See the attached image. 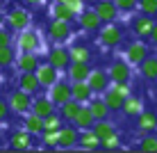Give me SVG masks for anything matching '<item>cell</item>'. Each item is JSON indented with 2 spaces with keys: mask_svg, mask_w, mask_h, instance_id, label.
Listing matches in <instances>:
<instances>
[{
  "mask_svg": "<svg viewBox=\"0 0 157 153\" xmlns=\"http://www.w3.org/2000/svg\"><path fill=\"white\" fill-rule=\"evenodd\" d=\"M41 46H43L41 34L36 30H32V28H25V30H21V32L14 34V48L21 50V53H39Z\"/></svg>",
  "mask_w": 157,
  "mask_h": 153,
  "instance_id": "obj_1",
  "label": "cell"
},
{
  "mask_svg": "<svg viewBox=\"0 0 157 153\" xmlns=\"http://www.w3.org/2000/svg\"><path fill=\"white\" fill-rule=\"evenodd\" d=\"M98 41L102 43L105 48H116L125 41V28L118 25L116 21L112 23H102V28L98 30Z\"/></svg>",
  "mask_w": 157,
  "mask_h": 153,
  "instance_id": "obj_2",
  "label": "cell"
},
{
  "mask_svg": "<svg viewBox=\"0 0 157 153\" xmlns=\"http://www.w3.org/2000/svg\"><path fill=\"white\" fill-rule=\"evenodd\" d=\"M32 25V16L28 9H21V7H14V9H9L7 14H5V28H9L16 34V32H21V30H25V28H30Z\"/></svg>",
  "mask_w": 157,
  "mask_h": 153,
  "instance_id": "obj_3",
  "label": "cell"
},
{
  "mask_svg": "<svg viewBox=\"0 0 157 153\" xmlns=\"http://www.w3.org/2000/svg\"><path fill=\"white\" fill-rule=\"evenodd\" d=\"M32 96H34V94H28V91H23V89H18V87H16L12 94H9V98H7L12 114H18V117L28 114L30 107H32Z\"/></svg>",
  "mask_w": 157,
  "mask_h": 153,
  "instance_id": "obj_4",
  "label": "cell"
},
{
  "mask_svg": "<svg viewBox=\"0 0 157 153\" xmlns=\"http://www.w3.org/2000/svg\"><path fill=\"white\" fill-rule=\"evenodd\" d=\"M46 32H48V37H50L52 43H66V41L73 37V23L50 18V23H48V30H46Z\"/></svg>",
  "mask_w": 157,
  "mask_h": 153,
  "instance_id": "obj_5",
  "label": "cell"
},
{
  "mask_svg": "<svg viewBox=\"0 0 157 153\" xmlns=\"http://www.w3.org/2000/svg\"><path fill=\"white\" fill-rule=\"evenodd\" d=\"M109 80L112 83H130L132 80V64L128 62L125 57H116L114 62L109 64Z\"/></svg>",
  "mask_w": 157,
  "mask_h": 153,
  "instance_id": "obj_6",
  "label": "cell"
},
{
  "mask_svg": "<svg viewBox=\"0 0 157 153\" xmlns=\"http://www.w3.org/2000/svg\"><path fill=\"white\" fill-rule=\"evenodd\" d=\"M7 144H9V149H14V151H30V149L36 146V137L32 133H28L25 128H21V130H12Z\"/></svg>",
  "mask_w": 157,
  "mask_h": 153,
  "instance_id": "obj_7",
  "label": "cell"
},
{
  "mask_svg": "<svg viewBox=\"0 0 157 153\" xmlns=\"http://www.w3.org/2000/svg\"><path fill=\"white\" fill-rule=\"evenodd\" d=\"M148 55H150V48H148V43L144 39H134V41H130L125 46V59L132 64V66H139Z\"/></svg>",
  "mask_w": 157,
  "mask_h": 153,
  "instance_id": "obj_8",
  "label": "cell"
},
{
  "mask_svg": "<svg viewBox=\"0 0 157 153\" xmlns=\"http://www.w3.org/2000/svg\"><path fill=\"white\" fill-rule=\"evenodd\" d=\"M153 25H155V16H148L144 12H139L137 16L130 18V30H132V34L137 39H146L150 34V30H153Z\"/></svg>",
  "mask_w": 157,
  "mask_h": 153,
  "instance_id": "obj_9",
  "label": "cell"
},
{
  "mask_svg": "<svg viewBox=\"0 0 157 153\" xmlns=\"http://www.w3.org/2000/svg\"><path fill=\"white\" fill-rule=\"evenodd\" d=\"M46 62L52 64V66L62 73V71H66L68 64H71V53H68V48H64V43H55V46L50 48V53H48Z\"/></svg>",
  "mask_w": 157,
  "mask_h": 153,
  "instance_id": "obj_10",
  "label": "cell"
},
{
  "mask_svg": "<svg viewBox=\"0 0 157 153\" xmlns=\"http://www.w3.org/2000/svg\"><path fill=\"white\" fill-rule=\"evenodd\" d=\"M80 139V128H75L73 123H64L57 130V149H73L78 146Z\"/></svg>",
  "mask_w": 157,
  "mask_h": 153,
  "instance_id": "obj_11",
  "label": "cell"
},
{
  "mask_svg": "<svg viewBox=\"0 0 157 153\" xmlns=\"http://www.w3.org/2000/svg\"><path fill=\"white\" fill-rule=\"evenodd\" d=\"M34 73H36V78H39L41 89H50V87L59 80V71L52 66V64H48V62H41Z\"/></svg>",
  "mask_w": 157,
  "mask_h": 153,
  "instance_id": "obj_12",
  "label": "cell"
},
{
  "mask_svg": "<svg viewBox=\"0 0 157 153\" xmlns=\"http://www.w3.org/2000/svg\"><path fill=\"white\" fill-rule=\"evenodd\" d=\"M91 9H94V12L100 16L102 23H112V21L118 18V9H116L114 0H94Z\"/></svg>",
  "mask_w": 157,
  "mask_h": 153,
  "instance_id": "obj_13",
  "label": "cell"
},
{
  "mask_svg": "<svg viewBox=\"0 0 157 153\" xmlns=\"http://www.w3.org/2000/svg\"><path fill=\"white\" fill-rule=\"evenodd\" d=\"M48 96L52 98L55 105H62V103L71 101V98H73V94H71V80H62V78H59L57 83L48 89Z\"/></svg>",
  "mask_w": 157,
  "mask_h": 153,
  "instance_id": "obj_14",
  "label": "cell"
},
{
  "mask_svg": "<svg viewBox=\"0 0 157 153\" xmlns=\"http://www.w3.org/2000/svg\"><path fill=\"white\" fill-rule=\"evenodd\" d=\"M16 87L28 91V94H39L41 91L39 78H36L34 71H18V75H16Z\"/></svg>",
  "mask_w": 157,
  "mask_h": 153,
  "instance_id": "obj_15",
  "label": "cell"
},
{
  "mask_svg": "<svg viewBox=\"0 0 157 153\" xmlns=\"http://www.w3.org/2000/svg\"><path fill=\"white\" fill-rule=\"evenodd\" d=\"M80 23V28H82L84 32H98L102 28V21H100V16L94 12V9H89V7H84L82 12L78 14V18H75Z\"/></svg>",
  "mask_w": 157,
  "mask_h": 153,
  "instance_id": "obj_16",
  "label": "cell"
},
{
  "mask_svg": "<svg viewBox=\"0 0 157 153\" xmlns=\"http://www.w3.org/2000/svg\"><path fill=\"white\" fill-rule=\"evenodd\" d=\"M86 83H89V87L94 89V94H102L105 89H109L112 80H109V73H107L105 69H91Z\"/></svg>",
  "mask_w": 157,
  "mask_h": 153,
  "instance_id": "obj_17",
  "label": "cell"
},
{
  "mask_svg": "<svg viewBox=\"0 0 157 153\" xmlns=\"http://www.w3.org/2000/svg\"><path fill=\"white\" fill-rule=\"evenodd\" d=\"M57 110V105L52 103V98L50 96H43V94H34L32 96V107H30V112H34V114H39V117H48L50 112H55Z\"/></svg>",
  "mask_w": 157,
  "mask_h": 153,
  "instance_id": "obj_18",
  "label": "cell"
},
{
  "mask_svg": "<svg viewBox=\"0 0 157 153\" xmlns=\"http://www.w3.org/2000/svg\"><path fill=\"white\" fill-rule=\"evenodd\" d=\"M41 64V57L39 53H16V59H14V66L16 71H36V66Z\"/></svg>",
  "mask_w": 157,
  "mask_h": 153,
  "instance_id": "obj_19",
  "label": "cell"
},
{
  "mask_svg": "<svg viewBox=\"0 0 157 153\" xmlns=\"http://www.w3.org/2000/svg\"><path fill=\"white\" fill-rule=\"evenodd\" d=\"M137 130L139 133H155L157 130V112L155 110H144L137 114Z\"/></svg>",
  "mask_w": 157,
  "mask_h": 153,
  "instance_id": "obj_20",
  "label": "cell"
},
{
  "mask_svg": "<svg viewBox=\"0 0 157 153\" xmlns=\"http://www.w3.org/2000/svg\"><path fill=\"white\" fill-rule=\"evenodd\" d=\"M71 94H73V101L84 105V103H89L94 98V89L89 87L86 80H75V83H71Z\"/></svg>",
  "mask_w": 157,
  "mask_h": 153,
  "instance_id": "obj_21",
  "label": "cell"
},
{
  "mask_svg": "<svg viewBox=\"0 0 157 153\" xmlns=\"http://www.w3.org/2000/svg\"><path fill=\"white\" fill-rule=\"evenodd\" d=\"M64 73H66V78L71 80V83H75V80H86L89 73H91V64L89 62H71Z\"/></svg>",
  "mask_w": 157,
  "mask_h": 153,
  "instance_id": "obj_22",
  "label": "cell"
},
{
  "mask_svg": "<svg viewBox=\"0 0 157 153\" xmlns=\"http://www.w3.org/2000/svg\"><path fill=\"white\" fill-rule=\"evenodd\" d=\"M139 73H141V78L148 80V83L157 80V55L155 53H150V55L139 64Z\"/></svg>",
  "mask_w": 157,
  "mask_h": 153,
  "instance_id": "obj_23",
  "label": "cell"
},
{
  "mask_svg": "<svg viewBox=\"0 0 157 153\" xmlns=\"http://www.w3.org/2000/svg\"><path fill=\"white\" fill-rule=\"evenodd\" d=\"M50 16L52 18H57V21H66V23H73L78 16H75L71 12V7L68 5H64V2H59V0H52V5H50Z\"/></svg>",
  "mask_w": 157,
  "mask_h": 153,
  "instance_id": "obj_24",
  "label": "cell"
},
{
  "mask_svg": "<svg viewBox=\"0 0 157 153\" xmlns=\"http://www.w3.org/2000/svg\"><path fill=\"white\" fill-rule=\"evenodd\" d=\"M78 146L84 151H100V139L94 135V130L86 128V130H80V139H78Z\"/></svg>",
  "mask_w": 157,
  "mask_h": 153,
  "instance_id": "obj_25",
  "label": "cell"
},
{
  "mask_svg": "<svg viewBox=\"0 0 157 153\" xmlns=\"http://www.w3.org/2000/svg\"><path fill=\"white\" fill-rule=\"evenodd\" d=\"M68 53H71V62H89L91 64V59H94V50L86 43H73L68 48Z\"/></svg>",
  "mask_w": 157,
  "mask_h": 153,
  "instance_id": "obj_26",
  "label": "cell"
},
{
  "mask_svg": "<svg viewBox=\"0 0 157 153\" xmlns=\"http://www.w3.org/2000/svg\"><path fill=\"white\" fill-rule=\"evenodd\" d=\"M23 128L28 130V133H32L34 137H39L43 133V119L34 112H28V114H23Z\"/></svg>",
  "mask_w": 157,
  "mask_h": 153,
  "instance_id": "obj_27",
  "label": "cell"
},
{
  "mask_svg": "<svg viewBox=\"0 0 157 153\" xmlns=\"http://www.w3.org/2000/svg\"><path fill=\"white\" fill-rule=\"evenodd\" d=\"M86 107L91 110V114H94L96 121H100V119H109V117H112V110L107 107V103L102 101V98H91V101L86 103Z\"/></svg>",
  "mask_w": 157,
  "mask_h": 153,
  "instance_id": "obj_28",
  "label": "cell"
},
{
  "mask_svg": "<svg viewBox=\"0 0 157 153\" xmlns=\"http://www.w3.org/2000/svg\"><path fill=\"white\" fill-rule=\"evenodd\" d=\"M144 110V101H141V96H134V94H130L125 96V103H123V114H125L128 119H132V117H137L139 112Z\"/></svg>",
  "mask_w": 157,
  "mask_h": 153,
  "instance_id": "obj_29",
  "label": "cell"
},
{
  "mask_svg": "<svg viewBox=\"0 0 157 153\" xmlns=\"http://www.w3.org/2000/svg\"><path fill=\"white\" fill-rule=\"evenodd\" d=\"M80 105H82V103H78V101H73V98H71V101L57 105V114L64 119V123H73V119H75V114H78Z\"/></svg>",
  "mask_w": 157,
  "mask_h": 153,
  "instance_id": "obj_30",
  "label": "cell"
},
{
  "mask_svg": "<svg viewBox=\"0 0 157 153\" xmlns=\"http://www.w3.org/2000/svg\"><path fill=\"white\" fill-rule=\"evenodd\" d=\"M94 114H91V110L86 107V103L84 105H80V110H78V114H75V119H73V126L75 128H80V130H86V128H91L94 126Z\"/></svg>",
  "mask_w": 157,
  "mask_h": 153,
  "instance_id": "obj_31",
  "label": "cell"
},
{
  "mask_svg": "<svg viewBox=\"0 0 157 153\" xmlns=\"http://www.w3.org/2000/svg\"><path fill=\"white\" fill-rule=\"evenodd\" d=\"M102 101L107 103V107H109L112 112H121V110H123V103H125V98H123L118 91H114V89L109 87V89L102 91Z\"/></svg>",
  "mask_w": 157,
  "mask_h": 153,
  "instance_id": "obj_32",
  "label": "cell"
},
{
  "mask_svg": "<svg viewBox=\"0 0 157 153\" xmlns=\"http://www.w3.org/2000/svg\"><path fill=\"white\" fill-rule=\"evenodd\" d=\"M91 130H94V135H96L98 139H105V137H109V135H116V126L112 123L109 119H100V121H94Z\"/></svg>",
  "mask_w": 157,
  "mask_h": 153,
  "instance_id": "obj_33",
  "label": "cell"
},
{
  "mask_svg": "<svg viewBox=\"0 0 157 153\" xmlns=\"http://www.w3.org/2000/svg\"><path fill=\"white\" fill-rule=\"evenodd\" d=\"M16 48H14V43L12 46H0V69H9V66H14V59H16Z\"/></svg>",
  "mask_w": 157,
  "mask_h": 153,
  "instance_id": "obj_34",
  "label": "cell"
},
{
  "mask_svg": "<svg viewBox=\"0 0 157 153\" xmlns=\"http://www.w3.org/2000/svg\"><path fill=\"white\" fill-rule=\"evenodd\" d=\"M139 151H144V153H157V135L155 133H144V137L139 139Z\"/></svg>",
  "mask_w": 157,
  "mask_h": 153,
  "instance_id": "obj_35",
  "label": "cell"
},
{
  "mask_svg": "<svg viewBox=\"0 0 157 153\" xmlns=\"http://www.w3.org/2000/svg\"><path fill=\"white\" fill-rule=\"evenodd\" d=\"M62 126H64V119L59 117L57 112H50L48 117H43V130H52V133H57Z\"/></svg>",
  "mask_w": 157,
  "mask_h": 153,
  "instance_id": "obj_36",
  "label": "cell"
},
{
  "mask_svg": "<svg viewBox=\"0 0 157 153\" xmlns=\"http://www.w3.org/2000/svg\"><path fill=\"white\" fill-rule=\"evenodd\" d=\"M123 146V142L121 137H118V133L116 135H109V137H105V139H100V149L102 151H118Z\"/></svg>",
  "mask_w": 157,
  "mask_h": 153,
  "instance_id": "obj_37",
  "label": "cell"
},
{
  "mask_svg": "<svg viewBox=\"0 0 157 153\" xmlns=\"http://www.w3.org/2000/svg\"><path fill=\"white\" fill-rule=\"evenodd\" d=\"M39 142L43 149H57V133H52V130H43L39 135Z\"/></svg>",
  "mask_w": 157,
  "mask_h": 153,
  "instance_id": "obj_38",
  "label": "cell"
},
{
  "mask_svg": "<svg viewBox=\"0 0 157 153\" xmlns=\"http://www.w3.org/2000/svg\"><path fill=\"white\" fill-rule=\"evenodd\" d=\"M137 9L148 16H155L157 14V0H137Z\"/></svg>",
  "mask_w": 157,
  "mask_h": 153,
  "instance_id": "obj_39",
  "label": "cell"
},
{
  "mask_svg": "<svg viewBox=\"0 0 157 153\" xmlns=\"http://www.w3.org/2000/svg\"><path fill=\"white\" fill-rule=\"evenodd\" d=\"M118 14H132L137 12V0H114Z\"/></svg>",
  "mask_w": 157,
  "mask_h": 153,
  "instance_id": "obj_40",
  "label": "cell"
},
{
  "mask_svg": "<svg viewBox=\"0 0 157 153\" xmlns=\"http://www.w3.org/2000/svg\"><path fill=\"white\" fill-rule=\"evenodd\" d=\"M14 43V32L9 30V28H0V46H12Z\"/></svg>",
  "mask_w": 157,
  "mask_h": 153,
  "instance_id": "obj_41",
  "label": "cell"
},
{
  "mask_svg": "<svg viewBox=\"0 0 157 153\" xmlns=\"http://www.w3.org/2000/svg\"><path fill=\"white\" fill-rule=\"evenodd\" d=\"M109 87H112V89H114V91H118V94H121L123 98L132 94V85H130V83H112Z\"/></svg>",
  "mask_w": 157,
  "mask_h": 153,
  "instance_id": "obj_42",
  "label": "cell"
},
{
  "mask_svg": "<svg viewBox=\"0 0 157 153\" xmlns=\"http://www.w3.org/2000/svg\"><path fill=\"white\" fill-rule=\"evenodd\" d=\"M9 117H12V110H9V103L0 98V123L9 121Z\"/></svg>",
  "mask_w": 157,
  "mask_h": 153,
  "instance_id": "obj_43",
  "label": "cell"
},
{
  "mask_svg": "<svg viewBox=\"0 0 157 153\" xmlns=\"http://www.w3.org/2000/svg\"><path fill=\"white\" fill-rule=\"evenodd\" d=\"M148 39H150V43L157 48V23L153 25V30H150V34H148Z\"/></svg>",
  "mask_w": 157,
  "mask_h": 153,
  "instance_id": "obj_44",
  "label": "cell"
},
{
  "mask_svg": "<svg viewBox=\"0 0 157 153\" xmlns=\"http://www.w3.org/2000/svg\"><path fill=\"white\" fill-rule=\"evenodd\" d=\"M25 2H28L30 7H39V5L43 2V0H25Z\"/></svg>",
  "mask_w": 157,
  "mask_h": 153,
  "instance_id": "obj_45",
  "label": "cell"
},
{
  "mask_svg": "<svg viewBox=\"0 0 157 153\" xmlns=\"http://www.w3.org/2000/svg\"><path fill=\"white\" fill-rule=\"evenodd\" d=\"M5 25V12H0V28Z\"/></svg>",
  "mask_w": 157,
  "mask_h": 153,
  "instance_id": "obj_46",
  "label": "cell"
},
{
  "mask_svg": "<svg viewBox=\"0 0 157 153\" xmlns=\"http://www.w3.org/2000/svg\"><path fill=\"white\" fill-rule=\"evenodd\" d=\"M153 89H155V96H157V80H153Z\"/></svg>",
  "mask_w": 157,
  "mask_h": 153,
  "instance_id": "obj_47",
  "label": "cell"
},
{
  "mask_svg": "<svg viewBox=\"0 0 157 153\" xmlns=\"http://www.w3.org/2000/svg\"><path fill=\"white\" fill-rule=\"evenodd\" d=\"M155 23H157V14H155Z\"/></svg>",
  "mask_w": 157,
  "mask_h": 153,
  "instance_id": "obj_48",
  "label": "cell"
},
{
  "mask_svg": "<svg viewBox=\"0 0 157 153\" xmlns=\"http://www.w3.org/2000/svg\"><path fill=\"white\" fill-rule=\"evenodd\" d=\"M0 73H2V69H0Z\"/></svg>",
  "mask_w": 157,
  "mask_h": 153,
  "instance_id": "obj_49",
  "label": "cell"
},
{
  "mask_svg": "<svg viewBox=\"0 0 157 153\" xmlns=\"http://www.w3.org/2000/svg\"><path fill=\"white\" fill-rule=\"evenodd\" d=\"M50 2H52V0H50Z\"/></svg>",
  "mask_w": 157,
  "mask_h": 153,
  "instance_id": "obj_50",
  "label": "cell"
}]
</instances>
